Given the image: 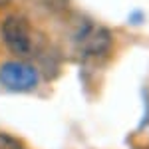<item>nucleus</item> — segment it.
Masks as SVG:
<instances>
[{
	"label": "nucleus",
	"instance_id": "f257e3e1",
	"mask_svg": "<svg viewBox=\"0 0 149 149\" xmlns=\"http://www.w3.org/2000/svg\"><path fill=\"white\" fill-rule=\"evenodd\" d=\"M2 34L4 40L12 52L26 56L32 50V36H30V26L20 16H8L2 24Z\"/></svg>",
	"mask_w": 149,
	"mask_h": 149
},
{
	"label": "nucleus",
	"instance_id": "f03ea898",
	"mask_svg": "<svg viewBox=\"0 0 149 149\" xmlns=\"http://www.w3.org/2000/svg\"><path fill=\"white\" fill-rule=\"evenodd\" d=\"M0 81L2 86H6L8 90H30L34 88L36 81H38V74L32 66L22 64V62H8L4 64L0 70Z\"/></svg>",
	"mask_w": 149,
	"mask_h": 149
},
{
	"label": "nucleus",
	"instance_id": "7ed1b4c3",
	"mask_svg": "<svg viewBox=\"0 0 149 149\" xmlns=\"http://www.w3.org/2000/svg\"><path fill=\"white\" fill-rule=\"evenodd\" d=\"M81 48L88 54H103L109 48V32L103 28L86 30V34L81 38Z\"/></svg>",
	"mask_w": 149,
	"mask_h": 149
},
{
	"label": "nucleus",
	"instance_id": "20e7f679",
	"mask_svg": "<svg viewBox=\"0 0 149 149\" xmlns=\"http://www.w3.org/2000/svg\"><path fill=\"white\" fill-rule=\"evenodd\" d=\"M0 149H24L16 139L8 137V135H0Z\"/></svg>",
	"mask_w": 149,
	"mask_h": 149
}]
</instances>
